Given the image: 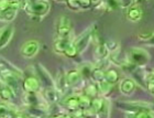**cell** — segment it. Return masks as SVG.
<instances>
[{"label": "cell", "instance_id": "cell-29", "mask_svg": "<svg viewBox=\"0 0 154 118\" xmlns=\"http://www.w3.org/2000/svg\"><path fill=\"white\" fill-rule=\"evenodd\" d=\"M105 46H106V49L108 50L109 53H117L119 50V43L113 41V40L107 41L106 43H105Z\"/></svg>", "mask_w": 154, "mask_h": 118}, {"label": "cell", "instance_id": "cell-6", "mask_svg": "<svg viewBox=\"0 0 154 118\" xmlns=\"http://www.w3.org/2000/svg\"><path fill=\"white\" fill-rule=\"evenodd\" d=\"M22 88L24 93H38L41 88V83L38 80V76L29 75L23 78Z\"/></svg>", "mask_w": 154, "mask_h": 118}, {"label": "cell", "instance_id": "cell-12", "mask_svg": "<svg viewBox=\"0 0 154 118\" xmlns=\"http://www.w3.org/2000/svg\"><path fill=\"white\" fill-rule=\"evenodd\" d=\"M38 80L40 81L41 85L43 84L46 87H54V80L51 77V75L48 74V72L45 70L44 67H42L41 65H38ZM55 88V87H54Z\"/></svg>", "mask_w": 154, "mask_h": 118}, {"label": "cell", "instance_id": "cell-9", "mask_svg": "<svg viewBox=\"0 0 154 118\" xmlns=\"http://www.w3.org/2000/svg\"><path fill=\"white\" fill-rule=\"evenodd\" d=\"M90 38H91V30L90 28L87 31H85L83 34H80L76 40L72 41V44L74 45L76 50L78 51V53H82L84 50H86V48L88 46L90 42Z\"/></svg>", "mask_w": 154, "mask_h": 118}, {"label": "cell", "instance_id": "cell-34", "mask_svg": "<svg viewBox=\"0 0 154 118\" xmlns=\"http://www.w3.org/2000/svg\"><path fill=\"white\" fill-rule=\"evenodd\" d=\"M11 8V1L9 0H0V12H3L6 10Z\"/></svg>", "mask_w": 154, "mask_h": 118}, {"label": "cell", "instance_id": "cell-21", "mask_svg": "<svg viewBox=\"0 0 154 118\" xmlns=\"http://www.w3.org/2000/svg\"><path fill=\"white\" fill-rule=\"evenodd\" d=\"M95 56H96L97 61H106V59L109 56V52L106 49L105 44L97 45L96 50H95Z\"/></svg>", "mask_w": 154, "mask_h": 118}, {"label": "cell", "instance_id": "cell-20", "mask_svg": "<svg viewBox=\"0 0 154 118\" xmlns=\"http://www.w3.org/2000/svg\"><path fill=\"white\" fill-rule=\"evenodd\" d=\"M93 64L89 63H85L83 64L79 69H77L78 72H79V75L83 80H90V76H91V72H93Z\"/></svg>", "mask_w": 154, "mask_h": 118}, {"label": "cell", "instance_id": "cell-8", "mask_svg": "<svg viewBox=\"0 0 154 118\" xmlns=\"http://www.w3.org/2000/svg\"><path fill=\"white\" fill-rule=\"evenodd\" d=\"M61 104L66 110L69 112V114L76 112V110L79 109V95L73 94V95H68L66 97H63Z\"/></svg>", "mask_w": 154, "mask_h": 118}, {"label": "cell", "instance_id": "cell-22", "mask_svg": "<svg viewBox=\"0 0 154 118\" xmlns=\"http://www.w3.org/2000/svg\"><path fill=\"white\" fill-rule=\"evenodd\" d=\"M83 95L88 96L89 98H95V97H98V87H97L96 83H89L85 88H84Z\"/></svg>", "mask_w": 154, "mask_h": 118}, {"label": "cell", "instance_id": "cell-27", "mask_svg": "<svg viewBox=\"0 0 154 118\" xmlns=\"http://www.w3.org/2000/svg\"><path fill=\"white\" fill-rule=\"evenodd\" d=\"M91 100L93 99L89 98L88 96L86 95H79V109L84 110V109H87L89 108L90 106H91Z\"/></svg>", "mask_w": 154, "mask_h": 118}, {"label": "cell", "instance_id": "cell-5", "mask_svg": "<svg viewBox=\"0 0 154 118\" xmlns=\"http://www.w3.org/2000/svg\"><path fill=\"white\" fill-rule=\"evenodd\" d=\"M72 31V23L71 20L67 16H61L57 20L56 24V33L60 39L69 38Z\"/></svg>", "mask_w": 154, "mask_h": 118}, {"label": "cell", "instance_id": "cell-10", "mask_svg": "<svg viewBox=\"0 0 154 118\" xmlns=\"http://www.w3.org/2000/svg\"><path fill=\"white\" fill-rule=\"evenodd\" d=\"M13 34H14V28L11 24L5 26L0 29V50L9 44Z\"/></svg>", "mask_w": 154, "mask_h": 118}, {"label": "cell", "instance_id": "cell-26", "mask_svg": "<svg viewBox=\"0 0 154 118\" xmlns=\"http://www.w3.org/2000/svg\"><path fill=\"white\" fill-rule=\"evenodd\" d=\"M94 67V66H93ZM103 76H105V70H101V69H93V72H91V76H90V80H94V83H99L101 81H103Z\"/></svg>", "mask_w": 154, "mask_h": 118}, {"label": "cell", "instance_id": "cell-38", "mask_svg": "<svg viewBox=\"0 0 154 118\" xmlns=\"http://www.w3.org/2000/svg\"><path fill=\"white\" fill-rule=\"evenodd\" d=\"M3 87H5V84L2 83V82H1V81H0V93H1V91H2V88Z\"/></svg>", "mask_w": 154, "mask_h": 118}, {"label": "cell", "instance_id": "cell-16", "mask_svg": "<svg viewBox=\"0 0 154 118\" xmlns=\"http://www.w3.org/2000/svg\"><path fill=\"white\" fill-rule=\"evenodd\" d=\"M72 44V40L69 38L65 39H60L58 38L53 44V49L54 51L58 54H64V52L66 51V49Z\"/></svg>", "mask_w": 154, "mask_h": 118}, {"label": "cell", "instance_id": "cell-40", "mask_svg": "<svg viewBox=\"0 0 154 118\" xmlns=\"http://www.w3.org/2000/svg\"><path fill=\"white\" fill-rule=\"evenodd\" d=\"M82 118H85V117H82Z\"/></svg>", "mask_w": 154, "mask_h": 118}, {"label": "cell", "instance_id": "cell-32", "mask_svg": "<svg viewBox=\"0 0 154 118\" xmlns=\"http://www.w3.org/2000/svg\"><path fill=\"white\" fill-rule=\"evenodd\" d=\"M138 38L141 41H148L153 38V31H142L138 34Z\"/></svg>", "mask_w": 154, "mask_h": 118}, {"label": "cell", "instance_id": "cell-23", "mask_svg": "<svg viewBox=\"0 0 154 118\" xmlns=\"http://www.w3.org/2000/svg\"><path fill=\"white\" fill-rule=\"evenodd\" d=\"M14 97H16V93L13 92L11 88H9L8 86L5 85V87H3L1 93H0V99H1L3 103H7V102H10V100L13 99Z\"/></svg>", "mask_w": 154, "mask_h": 118}, {"label": "cell", "instance_id": "cell-24", "mask_svg": "<svg viewBox=\"0 0 154 118\" xmlns=\"http://www.w3.org/2000/svg\"><path fill=\"white\" fill-rule=\"evenodd\" d=\"M97 87H98V95L100 97H106L110 92H111V85L106 83L105 81H101L99 83H97Z\"/></svg>", "mask_w": 154, "mask_h": 118}, {"label": "cell", "instance_id": "cell-2", "mask_svg": "<svg viewBox=\"0 0 154 118\" xmlns=\"http://www.w3.org/2000/svg\"><path fill=\"white\" fill-rule=\"evenodd\" d=\"M135 67L145 66L150 61V54L148 51L141 48H132L127 52V60Z\"/></svg>", "mask_w": 154, "mask_h": 118}, {"label": "cell", "instance_id": "cell-19", "mask_svg": "<svg viewBox=\"0 0 154 118\" xmlns=\"http://www.w3.org/2000/svg\"><path fill=\"white\" fill-rule=\"evenodd\" d=\"M19 10L18 9H13V8H10V9L3 11V12H0V21H5V22H11L12 20H14V18L17 17V13H18Z\"/></svg>", "mask_w": 154, "mask_h": 118}, {"label": "cell", "instance_id": "cell-15", "mask_svg": "<svg viewBox=\"0 0 154 118\" xmlns=\"http://www.w3.org/2000/svg\"><path fill=\"white\" fill-rule=\"evenodd\" d=\"M43 99L48 105H53L57 102L58 92L54 87H46L43 92Z\"/></svg>", "mask_w": 154, "mask_h": 118}, {"label": "cell", "instance_id": "cell-1", "mask_svg": "<svg viewBox=\"0 0 154 118\" xmlns=\"http://www.w3.org/2000/svg\"><path fill=\"white\" fill-rule=\"evenodd\" d=\"M21 7L28 14L32 17H38V18H42V17L46 16L50 12V9H51L50 2L43 1V0H40V1H24V2H21Z\"/></svg>", "mask_w": 154, "mask_h": 118}, {"label": "cell", "instance_id": "cell-28", "mask_svg": "<svg viewBox=\"0 0 154 118\" xmlns=\"http://www.w3.org/2000/svg\"><path fill=\"white\" fill-rule=\"evenodd\" d=\"M11 110L12 108L7 103L0 102V118H7V116L9 115Z\"/></svg>", "mask_w": 154, "mask_h": 118}, {"label": "cell", "instance_id": "cell-13", "mask_svg": "<svg viewBox=\"0 0 154 118\" xmlns=\"http://www.w3.org/2000/svg\"><path fill=\"white\" fill-rule=\"evenodd\" d=\"M135 82L132 78H123L119 84V91L122 95L129 96L135 91Z\"/></svg>", "mask_w": 154, "mask_h": 118}, {"label": "cell", "instance_id": "cell-25", "mask_svg": "<svg viewBox=\"0 0 154 118\" xmlns=\"http://www.w3.org/2000/svg\"><path fill=\"white\" fill-rule=\"evenodd\" d=\"M125 118H153V113L152 110H140L137 113L127 114Z\"/></svg>", "mask_w": 154, "mask_h": 118}, {"label": "cell", "instance_id": "cell-31", "mask_svg": "<svg viewBox=\"0 0 154 118\" xmlns=\"http://www.w3.org/2000/svg\"><path fill=\"white\" fill-rule=\"evenodd\" d=\"M78 54H79V53H78V51H77L76 48H75V46L73 44L69 45V46H68V48L66 49V51L64 52V55H66L67 58H71V59L76 58V56Z\"/></svg>", "mask_w": 154, "mask_h": 118}, {"label": "cell", "instance_id": "cell-33", "mask_svg": "<svg viewBox=\"0 0 154 118\" xmlns=\"http://www.w3.org/2000/svg\"><path fill=\"white\" fill-rule=\"evenodd\" d=\"M67 7L69 8L71 10H74V11H79L80 10V7L78 5V0H69L66 2Z\"/></svg>", "mask_w": 154, "mask_h": 118}, {"label": "cell", "instance_id": "cell-18", "mask_svg": "<svg viewBox=\"0 0 154 118\" xmlns=\"http://www.w3.org/2000/svg\"><path fill=\"white\" fill-rule=\"evenodd\" d=\"M103 81L108 83L109 85H115L116 83L119 82V73L116 70L111 69V70L105 71V76H103Z\"/></svg>", "mask_w": 154, "mask_h": 118}, {"label": "cell", "instance_id": "cell-37", "mask_svg": "<svg viewBox=\"0 0 154 118\" xmlns=\"http://www.w3.org/2000/svg\"><path fill=\"white\" fill-rule=\"evenodd\" d=\"M61 118H73V116L71 114H63Z\"/></svg>", "mask_w": 154, "mask_h": 118}, {"label": "cell", "instance_id": "cell-14", "mask_svg": "<svg viewBox=\"0 0 154 118\" xmlns=\"http://www.w3.org/2000/svg\"><path fill=\"white\" fill-rule=\"evenodd\" d=\"M65 81H66V86L67 87L76 86L77 84L80 83L82 77H80L78 70L74 69V70H69L67 72H65Z\"/></svg>", "mask_w": 154, "mask_h": 118}, {"label": "cell", "instance_id": "cell-36", "mask_svg": "<svg viewBox=\"0 0 154 118\" xmlns=\"http://www.w3.org/2000/svg\"><path fill=\"white\" fill-rule=\"evenodd\" d=\"M7 118H26V115L24 114H22V113L20 112H16V110H11L10 112V114L8 116H7Z\"/></svg>", "mask_w": 154, "mask_h": 118}, {"label": "cell", "instance_id": "cell-11", "mask_svg": "<svg viewBox=\"0 0 154 118\" xmlns=\"http://www.w3.org/2000/svg\"><path fill=\"white\" fill-rule=\"evenodd\" d=\"M142 9L141 7L139 6L137 2H133L131 6L127 9V12H125V17L127 19L132 21V22H137L142 18Z\"/></svg>", "mask_w": 154, "mask_h": 118}, {"label": "cell", "instance_id": "cell-3", "mask_svg": "<svg viewBox=\"0 0 154 118\" xmlns=\"http://www.w3.org/2000/svg\"><path fill=\"white\" fill-rule=\"evenodd\" d=\"M118 108L127 112V114L137 113L140 110H152L151 104L146 103H135V102H118Z\"/></svg>", "mask_w": 154, "mask_h": 118}, {"label": "cell", "instance_id": "cell-39", "mask_svg": "<svg viewBox=\"0 0 154 118\" xmlns=\"http://www.w3.org/2000/svg\"><path fill=\"white\" fill-rule=\"evenodd\" d=\"M1 74H2V71H1V69H0V77H1Z\"/></svg>", "mask_w": 154, "mask_h": 118}, {"label": "cell", "instance_id": "cell-7", "mask_svg": "<svg viewBox=\"0 0 154 118\" xmlns=\"http://www.w3.org/2000/svg\"><path fill=\"white\" fill-rule=\"evenodd\" d=\"M38 50H40V43L36 40H30L22 45L20 52H21L22 56L26 59H31L38 54Z\"/></svg>", "mask_w": 154, "mask_h": 118}, {"label": "cell", "instance_id": "cell-30", "mask_svg": "<svg viewBox=\"0 0 154 118\" xmlns=\"http://www.w3.org/2000/svg\"><path fill=\"white\" fill-rule=\"evenodd\" d=\"M109 114H110V105H109V102H108V100H106V103H105L103 107L101 108V110L97 114V117H99V118H109Z\"/></svg>", "mask_w": 154, "mask_h": 118}, {"label": "cell", "instance_id": "cell-4", "mask_svg": "<svg viewBox=\"0 0 154 118\" xmlns=\"http://www.w3.org/2000/svg\"><path fill=\"white\" fill-rule=\"evenodd\" d=\"M0 81L2 82L6 86H8L9 88H11L13 92L16 93V95L20 92V80L19 75L12 73V72H2Z\"/></svg>", "mask_w": 154, "mask_h": 118}, {"label": "cell", "instance_id": "cell-35", "mask_svg": "<svg viewBox=\"0 0 154 118\" xmlns=\"http://www.w3.org/2000/svg\"><path fill=\"white\" fill-rule=\"evenodd\" d=\"M78 5L80 7V10H86L91 7V1H89V0H78Z\"/></svg>", "mask_w": 154, "mask_h": 118}, {"label": "cell", "instance_id": "cell-17", "mask_svg": "<svg viewBox=\"0 0 154 118\" xmlns=\"http://www.w3.org/2000/svg\"><path fill=\"white\" fill-rule=\"evenodd\" d=\"M54 87L58 92V94H63L66 89V81H65V72L60 71L56 75V80H54Z\"/></svg>", "mask_w": 154, "mask_h": 118}]
</instances>
